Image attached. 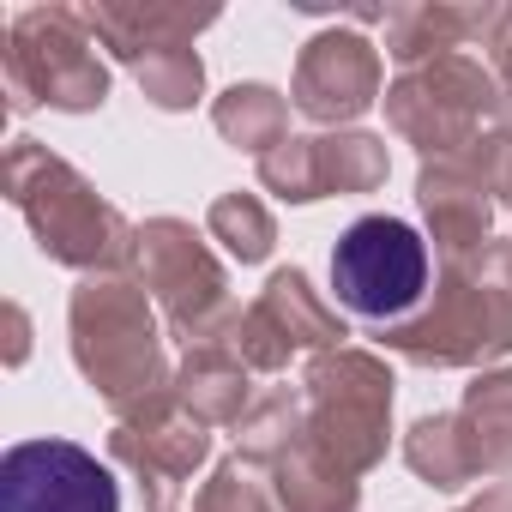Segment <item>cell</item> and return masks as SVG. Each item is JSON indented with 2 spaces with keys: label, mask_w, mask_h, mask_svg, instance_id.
I'll return each mask as SVG.
<instances>
[{
  "label": "cell",
  "mask_w": 512,
  "mask_h": 512,
  "mask_svg": "<svg viewBox=\"0 0 512 512\" xmlns=\"http://www.w3.org/2000/svg\"><path fill=\"white\" fill-rule=\"evenodd\" d=\"M380 350L410 368H488L512 356V241H488L470 260H440L428 302L398 320L374 326Z\"/></svg>",
  "instance_id": "1"
},
{
  "label": "cell",
  "mask_w": 512,
  "mask_h": 512,
  "mask_svg": "<svg viewBox=\"0 0 512 512\" xmlns=\"http://www.w3.org/2000/svg\"><path fill=\"white\" fill-rule=\"evenodd\" d=\"M7 199L31 223L43 260L85 272V278H127L139 272V223H127L67 157L37 139L7 145Z\"/></svg>",
  "instance_id": "2"
},
{
  "label": "cell",
  "mask_w": 512,
  "mask_h": 512,
  "mask_svg": "<svg viewBox=\"0 0 512 512\" xmlns=\"http://www.w3.org/2000/svg\"><path fill=\"white\" fill-rule=\"evenodd\" d=\"M67 344L85 386L115 416H133L163 392H175L151 296L133 278H85L67 302Z\"/></svg>",
  "instance_id": "3"
},
{
  "label": "cell",
  "mask_w": 512,
  "mask_h": 512,
  "mask_svg": "<svg viewBox=\"0 0 512 512\" xmlns=\"http://www.w3.org/2000/svg\"><path fill=\"white\" fill-rule=\"evenodd\" d=\"M7 109H61V115H97L109 103V67L97 55V37L85 31L79 7H25L7 19L0 49Z\"/></svg>",
  "instance_id": "4"
},
{
  "label": "cell",
  "mask_w": 512,
  "mask_h": 512,
  "mask_svg": "<svg viewBox=\"0 0 512 512\" xmlns=\"http://www.w3.org/2000/svg\"><path fill=\"white\" fill-rule=\"evenodd\" d=\"M392 368L380 350H362V344H344V350H326L308 362L302 374V398H308V446L338 464L344 476H368L386 446H392Z\"/></svg>",
  "instance_id": "5"
},
{
  "label": "cell",
  "mask_w": 512,
  "mask_h": 512,
  "mask_svg": "<svg viewBox=\"0 0 512 512\" xmlns=\"http://www.w3.org/2000/svg\"><path fill=\"white\" fill-rule=\"evenodd\" d=\"M386 121L404 145L422 151V163L470 157L482 145V127L506 115L500 79L470 55H440L428 67H410L386 85Z\"/></svg>",
  "instance_id": "6"
},
{
  "label": "cell",
  "mask_w": 512,
  "mask_h": 512,
  "mask_svg": "<svg viewBox=\"0 0 512 512\" xmlns=\"http://www.w3.org/2000/svg\"><path fill=\"white\" fill-rule=\"evenodd\" d=\"M332 290L368 326H398L428 302V241L386 211L356 217L332 247Z\"/></svg>",
  "instance_id": "7"
},
{
  "label": "cell",
  "mask_w": 512,
  "mask_h": 512,
  "mask_svg": "<svg viewBox=\"0 0 512 512\" xmlns=\"http://www.w3.org/2000/svg\"><path fill=\"white\" fill-rule=\"evenodd\" d=\"M139 284L163 308V326H169V338H181V350L217 344L223 320L235 314L229 272L187 217H145L139 223Z\"/></svg>",
  "instance_id": "8"
},
{
  "label": "cell",
  "mask_w": 512,
  "mask_h": 512,
  "mask_svg": "<svg viewBox=\"0 0 512 512\" xmlns=\"http://www.w3.org/2000/svg\"><path fill=\"white\" fill-rule=\"evenodd\" d=\"M350 326L338 320V308L308 284L302 266H278L260 290L253 308H235L229 326L217 332V344L229 356L247 362V374H284L290 356H326L344 350Z\"/></svg>",
  "instance_id": "9"
},
{
  "label": "cell",
  "mask_w": 512,
  "mask_h": 512,
  "mask_svg": "<svg viewBox=\"0 0 512 512\" xmlns=\"http://www.w3.org/2000/svg\"><path fill=\"white\" fill-rule=\"evenodd\" d=\"M109 458L133 476L145 512H175L181 494L193 488V476L211 464V422H199L175 392H163L157 404L115 416Z\"/></svg>",
  "instance_id": "10"
},
{
  "label": "cell",
  "mask_w": 512,
  "mask_h": 512,
  "mask_svg": "<svg viewBox=\"0 0 512 512\" xmlns=\"http://www.w3.org/2000/svg\"><path fill=\"white\" fill-rule=\"evenodd\" d=\"M0 512H121V488L97 452L43 434L0 458Z\"/></svg>",
  "instance_id": "11"
},
{
  "label": "cell",
  "mask_w": 512,
  "mask_h": 512,
  "mask_svg": "<svg viewBox=\"0 0 512 512\" xmlns=\"http://www.w3.org/2000/svg\"><path fill=\"white\" fill-rule=\"evenodd\" d=\"M386 97V73H380V49L362 31H320L302 43L296 55V79H290V103L320 121V127H350L356 115H368Z\"/></svg>",
  "instance_id": "12"
},
{
  "label": "cell",
  "mask_w": 512,
  "mask_h": 512,
  "mask_svg": "<svg viewBox=\"0 0 512 512\" xmlns=\"http://www.w3.org/2000/svg\"><path fill=\"white\" fill-rule=\"evenodd\" d=\"M416 205H422V223H428V241L440 260H470V253L494 241V193L470 157L422 163Z\"/></svg>",
  "instance_id": "13"
},
{
  "label": "cell",
  "mask_w": 512,
  "mask_h": 512,
  "mask_svg": "<svg viewBox=\"0 0 512 512\" xmlns=\"http://www.w3.org/2000/svg\"><path fill=\"white\" fill-rule=\"evenodd\" d=\"M79 13L97 49H109L127 67H139L157 49H193V37L223 19L217 7H175V0H91Z\"/></svg>",
  "instance_id": "14"
},
{
  "label": "cell",
  "mask_w": 512,
  "mask_h": 512,
  "mask_svg": "<svg viewBox=\"0 0 512 512\" xmlns=\"http://www.w3.org/2000/svg\"><path fill=\"white\" fill-rule=\"evenodd\" d=\"M494 7H500V0H482V7H452V0H410V7H386V55L404 73L428 67L440 55H464L470 43H488Z\"/></svg>",
  "instance_id": "15"
},
{
  "label": "cell",
  "mask_w": 512,
  "mask_h": 512,
  "mask_svg": "<svg viewBox=\"0 0 512 512\" xmlns=\"http://www.w3.org/2000/svg\"><path fill=\"white\" fill-rule=\"evenodd\" d=\"M175 398L199 416V422H241L247 404H253V386H247V362L229 356L223 344H193L181 350V368H175Z\"/></svg>",
  "instance_id": "16"
},
{
  "label": "cell",
  "mask_w": 512,
  "mask_h": 512,
  "mask_svg": "<svg viewBox=\"0 0 512 512\" xmlns=\"http://www.w3.org/2000/svg\"><path fill=\"white\" fill-rule=\"evenodd\" d=\"M458 428L482 476H512V368H482L464 386Z\"/></svg>",
  "instance_id": "17"
},
{
  "label": "cell",
  "mask_w": 512,
  "mask_h": 512,
  "mask_svg": "<svg viewBox=\"0 0 512 512\" xmlns=\"http://www.w3.org/2000/svg\"><path fill=\"white\" fill-rule=\"evenodd\" d=\"M272 494L284 512H362V482L326 464L308 440L272 464Z\"/></svg>",
  "instance_id": "18"
},
{
  "label": "cell",
  "mask_w": 512,
  "mask_h": 512,
  "mask_svg": "<svg viewBox=\"0 0 512 512\" xmlns=\"http://www.w3.org/2000/svg\"><path fill=\"white\" fill-rule=\"evenodd\" d=\"M308 434V398L302 386H272L247 404V416L235 422V458L241 464H278L284 452H296Z\"/></svg>",
  "instance_id": "19"
},
{
  "label": "cell",
  "mask_w": 512,
  "mask_h": 512,
  "mask_svg": "<svg viewBox=\"0 0 512 512\" xmlns=\"http://www.w3.org/2000/svg\"><path fill=\"white\" fill-rule=\"evenodd\" d=\"M211 127L235 145V151H253V157H266L290 139V103L260 85V79H247V85H229L217 103H211Z\"/></svg>",
  "instance_id": "20"
},
{
  "label": "cell",
  "mask_w": 512,
  "mask_h": 512,
  "mask_svg": "<svg viewBox=\"0 0 512 512\" xmlns=\"http://www.w3.org/2000/svg\"><path fill=\"white\" fill-rule=\"evenodd\" d=\"M404 464L416 470V482L446 488V494H458L464 482L482 476L476 458H470V440H464V428H458V410H446V416H416L410 434H404Z\"/></svg>",
  "instance_id": "21"
},
{
  "label": "cell",
  "mask_w": 512,
  "mask_h": 512,
  "mask_svg": "<svg viewBox=\"0 0 512 512\" xmlns=\"http://www.w3.org/2000/svg\"><path fill=\"white\" fill-rule=\"evenodd\" d=\"M314 157H320V193H380L386 175H392V157H386V139L380 133H362V127H338V133H320L314 139Z\"/></svg>",
  "instance_id": "22"
},
{
  "label": "cell",
  "mask_w": 512,
  "mask_h": 512,
  "mask_svg": "<svg viewBox=\"0 0 512 512\" xmlns=\"http://www.w3.org/2000/svg\"><path fill=\"white\" fill-rule=\"evenodd\" d=\"M205 229H211V241L229 247V260H241V266L272 260V247H278V223H272L260 193H217L211 211H205Z\"/></svg>",
  "instance_id": "23"
},
{
  "label": "cell",
  "mask_w": 512,
  "mask_h": 512,
  "mask_svg": "<svg viewBox=\"0 0 512 512\" xmlns=\"http://www.w3.org/2000/svg\"><path fill=\"white\" fill-rule=\"evenodd\" d=\"M133 79H139L145 103L163 109V115H187L205 97V61H199V49H157V55H145L133 67Z\"/></svg>",
  "instance_id": "24"
},
{
  "label": "cell",
  "mask_w": 512,
  "mask_h": 512,
  "mask_svg": "<svg viewBox=\"0 0 512 512\" xmlns=\"http://www.w3.org/2000/svg\"><path fill=\"white\" fill-rule=\"evenodd\" d=\"M260 187L278 193L284 205H314V199H326V193H320V157H314V139L290 133L278 151H266V157H260Z\"/></svg>",
  "instance_id": "25"
},
{
  "label": "cell",
  "mask_w": 512,
  "mask_h": 512,
  "mask_svg": "<svg viewBox=\"0 0 512 512\" xmlns=\"http://www.w3.org/2000/svg\"><path fill=\"white\" fill-rule=\"evenodd\" d=\"M193 512H278V494H272L266 482H253V464L223 458V464H211V476L199 482Z\"/></svg>",
  "instance_id": "26"
},
{
  "label": "cell",
  "mask_w": 512,
  "mask_h": 512,
  "mask_svg": "<svg viewBox=\"0 0 512 512\" xmlns=\"http://www.w3.org/2000/svg\"><path fill=\"white\" fill-rule=\"evenodd\" d=\"M470 163L482 169V181H488L494 205H512V127H500V133H482V145L470 151Z\"/></svg>",
  "instance_id": "27"
},
{
  "label": "cell",
  "mask_w": 512,
  "mask_h": 512,
  "mask_svg": "<svg viewBox=\"0 0 512 512\" xmlns=\"http://www.w3.org/2000/svg\"><path fill=\"white\" fill-rule=\"evenodd\" d=\"M482 49H494V79H500L506 115H512V7H494V31H488Z\"/></svg>",
  "instance_id": "28"
},
{
  "label": "cell",
  "mask_w": 512,
  "mask_h": 512,
  "mask_svg": "<svg viewBox=\"0 0 512 512\" xmlns=\"http://www.w3.org/2000/svg\"><path fill=\"white\" fill-rule=\"evenodd\" d=\"M7 326H13V338H7V368H19V362L31 356V320H25L19 302H7Z\"/></svg>",
  "instance_id": "29"
},
{
  "label": "cell",
  "mask_w": 512,
  "mask_h": 512,
  "mask_svg": "<svg viewBox=\"0 0 512 512\" xmlns=\"http://www.w3.org/2000/svg\"><path fill=\"white\" fill-rule=\"evenodd\" d=\"M458 512H512V482H494V488H482L476 500H464Z\"/></svg>",
  "instance_id": "30"
}]
</instances>
